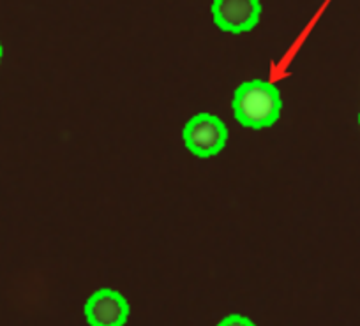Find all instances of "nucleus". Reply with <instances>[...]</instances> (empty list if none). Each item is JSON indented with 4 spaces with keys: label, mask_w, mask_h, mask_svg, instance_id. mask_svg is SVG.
I'll return each mask as SVG.
<instances>
[{
    "label": "nucleus",
    "mask_w": 360,
    "mask_h": 326,
    "mask_svg": "<svg viewBox=\"0 0 360 326\" xmlns=\"http://www.w3.org/2000/svg\"><path fill=\"white\" fill-rule=\"evenodd\" d=\"M85 318L90 326H124L129 318V305L119 291L99 289L86 300Z\"/></svg>",
    "instance_id": "nucleus-4"
},
{
    "label": "nucleus",
    "mask_w": 360,
    "mask_h": 326,
    "mask_svg": "<svg viewBox=\"0 0 360 326\" xmlns=\"http://www.w3.org/2000/svg\"><path fill=\"white\" fill-rule=\"evenodd\" d=\"M217 326H256L255 322L244 315H228Z\"/></svg>",
    "instance_id": "nucleus-5"
},
{
    "label": "nucleus",
    "mask_w": 360,
    "mask_h": 326,
    "mask_svg": "<svg viewBox=\"0 0 360 326\" xmlns=\"http://www.w3.org/2000/svg\"><path fill=\"white\" fill-rule=\"evenodd\" d=\"M214 22L230 34H244L255 29L262 15L259 0H214Z\"/></svg>",
    "instance_id": "nucleus-3"
},
{
    "label": "nucleus",
    "mask_w": 360,
    "mask_h": 326,
    "mask_svg": "<svg viewBox=\"0 0 360 326\" xmlns=\"http://www.w3.org/2000/svg\"><path fill=\"white\" fill-rule=\"evenodd\" d=\"M231 110L237 122L244 127L263 129L274 126L283 112L281 92L272 83L251 79L235 90Z\"/></svg>",
    "instance_id": "nucleus-1"
},
{
    "label": "nucleus",
    "mask_w": 360,
    "mask_h": 326,
    "mask_svg": "<svg viewBox=\"0 0 360 326\" xmlns=\"http://www.w3.org/2000/svg\"><path fill=\"white\" fill-rule=\"evenodd\" d=\"M0 60H2V46H0Z\"/></svg>",
    "instance_id": "nucleus-6"
},
{
    "label": "nucleus",
    "mask_w": 360,
    "mask_h": 326,
    "mask_svg": "<svg viewBox=\"0 0 360 326\" xmlns=\"http://www.w3.org/2000/svg\"><path fill=\"white\" fill-rule=\"evenodd\" d=\"M359 124H360V115H359Z\"/></svg>",
    "instance_id": "nucleus-7"
},
{
    "label": "nucleus",
    "mask_w": 360,
    "mask_h": 326,
    "mask_svg": "<svg viewBox=\"0 0 360 326\" xmlns=\"http://www.w3.org/2000/svg\"><path fill=\"white\" fill-rule=\"evenodd\" d=\"M182 136L191 154L198 157H212L226 147L228 129L219 117L212 113H198L186 124Z\"/></svg>",
    "instance_id": "nucleus-2"
}]
</instances>
